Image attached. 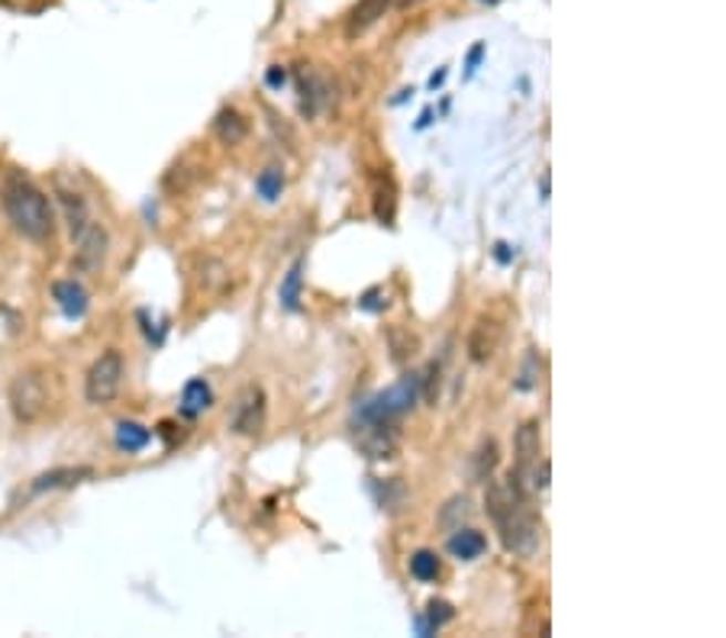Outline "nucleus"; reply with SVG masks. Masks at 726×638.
Segmentation results:
<instances>
[{
	"instance_id": "nucleus-1",
	"label": "nucleus",
	"mask_w": 726,
	"mask_h": 638,
	"mask_svg": "<svg viewBox=\"0 0 726 638\" xmlns=\"http://www.w3.org/2000/svg\"><path fill=\"white\" fill-rule=\"evenodd\" d=\"M0 203H3V213L7 220L13 223V229L33 242H45L55 229V213H52V203L49 197L30 185L27 178L20 175H10L3 185H0Z\"/></svg>"
},
{
	"instance_id": "nucleus-2",
	"label": "nucleus",
	"mask_w": 726,
	"mask_h": 638,
	"mask_svg": "<svg viewBox=\"0 0 726 638\" xmlns=\"http://www.w3.org/2000/svg\"><path fill=\"white\" fill-rule=\"evenodd\" d=\"M417 397H421V377L417 375H404L394 387H387L384 394L372 397L362 410H359V419H397V416L411 414L417 407Z\"/></svg>"
},
{
	"instance_id": "nucleus-3",
	"label": "nucleus",
	"mask_w": 726,
	"mask_h": 638,
	"mask_svg": "<svg viewBox=\"0 0 726 638\" xmlns=\"http://www.w3.org/2000/svg\"><path fill=\"white\" fill-rule=\"evenodd\" d=\"M49 407V384L42 372H20L10 380V410L20 422H37Z\"/></svg>"
},
{
	"instance_id": "nucleus-4",
	"label": "nucleus",
	"mask_w": 726,
	"mask_h": 638,
	"mask_svg": "<svg viewBox=\"0 0 726 638\" xmlns=\"http://www.w3.org/2000/svg\"><path fill=\"white\" fill-rule=\"evenodd\" d=\"M120 384H123V355L116 348H107L84 377V397L87 404L104 407L120 394Z\"/></svg>"
},
{
	"instance_id": "nucleus-5",
	"label": "nucleus",
	"mask_w": 726,
	"mask_h": 638,
	"mask_svg": "<svg viewBox=\"0 0 726 638\" xmlns=\"http://www.w3.org/2000/svg\"><path fill=\"white\" fill-rule=\"evenodd\" d=\"M495 526L500 529V538L514 555H533L539 548V526H536L533 513L527 510V503H520L514 513H507Z\"/></svg>"
},
{
	"instance_id": "nucleus-6",
	"label": "nucleus",
	"mask_w": 726,
	"mask_h": 638,
	"mask_svg": "<svg viewBox=\"0 0 726 638\" xmlns=\"http://www.w3.org/2000/svg\"><path fill=\"white\" fill-rule=\"evenodd\" d=\"M75 255H72V271L77 274H87V271H97L104 259H107V232L104 226L87 223L77 229L75 236Z\"/></svg>"
},
{
	"instance_id": "nucleus-7",
	"label": "nucleus",
	"mask_w": 726,
	"mask_h": 638,
	"mask_svg": "<svg viewBox=\"0 0 726 638\" xmlns=\"http://www.w3.org/2000/svg\"><path fill=\"white\" fill-rule=\"evenodd\" d=\"M355 446L365 451L375 461H387L401 449L397 429L384 419H362V426L355 429Z\"/></svg>"
},
{
	"instance_id": "nucleus-8",
	"label": "nucleus",
	"mask_w": 726,
	"mask_h": 638,
	"mask_svg": "<svg viewBox=\"0 0 726 638\" xmlns=\"http://www.w3.org/2000/svg\"><path fill=\"white\" fill-rule=\"evenodd\" d=\"M266 426V390L249 384L239 400H236V414H232V432L236 436H259Z\"/></svg>"
},
{
	"instance_id": "nucleus-9",
	"label": "nucleus",
	"mask_w": 726,
	"mask_h": 638,
	"mask_svg": "<svg viewBox=\"0 0 726 638\" xmlns=\"http://www.w3.org/2000/svg\"><path fill=\"white\" fill-rule=\"evenodd\" d=\"M497 345H500V323L491 316H478L471 333H468V358L475 365H485L495 358Z\"/></svg>"
},
{
	"instance_id": "nucleus-10",
	"label": "nucleus",
	"mask_w": 726,
	"mask_h": 638,
	"mask_svg": "<svg viewBox=\"0 0 726 638\" xmlns=\"http://www.w3.org/2000/svg\"><path fill=\"white\" fill-rule=\"evenodd\" d=\"M298 91H301V113L307 119H313L317 113L330 104V84L326 77L317 75L313 69H301L298 72Z\"/></svg>"
},
{
	"instance_id": "nucleus-11",
	"label": "nucleus",
	"mask_w": 726,
	"mask_h": 638,
	"mask_svg": "<svg viewBox=\"0 0 726 638\" xmlns=\"http://www.w3.org/2000/svg\"><path fill=\"white\" fill-rule=\"evenodd\" d=\"M391 3H394V0H359V3L349 10V17H345V39L365 36V33L382 20L384 13L391 10Z\"/></svg>"
},
{
	"instance_id": "nucleus-12",
	"label": "nucleus",
	"mask_w": 726,
	"mask_h": 638,
	"mask_svg": "<svg viewBox=\"0 0 726 638\" xmlns=\"http://www.w3.org/2000/svg\"><path fill=\"white\" fill-rule=\"evenodd\" d=\"M446 548H449V555L453 558H459V562H475V558H481L485 555V548H488V538L478 532V529H456L453 535H449V542H446Z\"/></svg>"
},
{
	"instance_id": "nucleus-13",
	"label": "nucleus",
	"mask_w": 726,
	"mask_h": 638,
	"mask_svg": "<svg viewBox=\"0 0 726 638\" xmlns=\"http://www.w3.org/2000/svg\"><path fill=\"white\" fill-rule=\"evenodd\" d=\"M52 297L59 303V310L69 316V320H81L87 313V291L77 284V281H59L52 284Z\"/></svg>"
},
{
	"instance_id": "nucleus-14",
	"label": "nucleus",
	"mask_w": 726,
	"mask_h": 638,
	"mask_svg": "<svg viewBox=\"0 0 726 638\" xmlns=\"http://www.w3.org/2000/svg\"><path fill=\"white\" fill-rule=\"evenodd\" d=\"M214 133L220 136V143L239 146V143L249 136V119H246L239 111L227 107V111L217 113V119H214Z\"/></svg>"
},
{
	"instance_id": "nucleus-15",
	"label": "nucleus",
	"mask_w": 726,
	"mask_h": 638,
	"mask_svg": "<svg viewBox=\"0 0 726 638\" xmlns=\"http://www.w3.org/2000/svg\"><path fill=\"white\" fill-rule=\"evenodd\" d=\"M210 404H214V394H210V384H207V380L194 377V380L185 384V390H182V416L197 419Z\"/></svg>"
},
{
	"instance_id": "nucleus-16",
	"label": "nucleus",
	"mask_w": 726,
	"mask_h": 638,
	"mask_svg": "<svg viewBox=\"0 0 726 638\" xmlns=\"http://www.w3.org/2000/svg\"><path fill=\"white\" fill-rule=\"evenodd\" d=\"M384 338H387L391 358H394L397 365L411 362V358L421 352V338L414 336L411 330H404V326H387V330H384Z\"/></svg>"
},
{
	"instance_id": "nucleus-17",
	"label": "nucleus",
	"mask_w": 726,
	"mask_h": 638,
	"mask_svg": "<svg viewBox=\"0 0 726 638\" xmlns=\"http://www.w3.org/2000/svg\"><path fill=\"white\" fill-rule=\"evenodd\" d=\"M372 207H375L378 223L394 226V213H397V188H394V181H391L387 175H384V178H375V200H372Z\"/></svg>"
},
{
	"instance_id": "nucleus-18",
	"label": "nucleus",
	"mask_w": 726,
	"mask_h": 638,
	"mask_svg": "<svg viewBox=\"0 0 726 638\" xmlns=\"http://www.w3.org/2000/svg\"><path fill=\"white\" fill-rule=\"evenodd\" d=\"M116 449L126 451V454H136V451H143L149 446V439H153V432L146 429V426H139V422H116Z\"/></svg>"
},
{
	"instance_id": "nucleus-19",
	"label": "nucleus",
	"mask_w": 726,
	"mask_h": 638,
	"mask_svg": "<svg viewBox=\"0 0 726 638\" xmlns=\"http://www.w3.org/2000/svg\"><path fill=\"white\" fill-rule=\"evenodd\" d=\"M91 471L87 468H59V471H49V474H39L33 481V493H42V490H55V488H69V484H77V478H87Z\"/></svg>"
},
{
	"instance_id": "nucleus-20",
	"label": "nucleus",
	"mask_w": 726,
	"mask_h": 638,
	"mask_svg": "<svg viewBox=\"0 0 726 638\" xmlns=\"http://www.w3.org/2000/svg\"><path fill=\"white\" fill-rule=\"evenodd\" d=\"M301 268H304V264L294 262L291 264V271L284 274V281H281V306L291 310V313L301 306Z\"/></svg>"
},
{
	"instance_id": "nucleus-21",
	"label": "nucleus",
	"mask_w": 726,
	"mask_h": 638,
	"mask_svg": "<svg viewBox=\"0 0 726 638\" xmlns=\"http://www.w3.org/2000/svg\"><path fill=\"white\" fill-rule=\"evenodd\" d=\"M59 200H62V210H65L69 229H72V236H75L77 229L87 223V203H84L77 194H69V190H62V194H59Z\"/></svg>"
},
{
	"instance_id": "nucleus-22",
	"label": "nucleus",
	"mask_w": 726,
	"mask_h": 638,
	"mask_svg": "<svg viewBox=\"0 0 726 638\" xmlns=\"http://www.w3.org/2000/svg\"><path fill=\"white\" fill-rule=\"evenodd\" d=\"M411 574H414L417 581H423V584L436 581V577H439V558H436L433 552L421 548V552L411 558Z\"/></svg>"
},
{
	"instance_id": "nucleus-23",
	"label": "nucleus",
	"mask_w": 726,
	"mask_h": 638,
	"mask_svg": "<svg viewBox=\"0 0 726 638\" xmlns=\"http://www.w3.org/2000/svg\"><path fill=\"white\" fill-rule=\"evenodd\" d=\"M256 190L266 197L268 203H274V200L281 197V190H284V175H281V168H266V171L256 178Z\"/></svg>"
},
{
	"instance_id": "nucleus-24",
	"label": "nucleus",
	"mask_w": 726,
	"mask_h": 638,
	"mask_svg": "<svg viewBox=\"0 0 726 638\" xmlns=\"http://www.w3.org/2000/svg\"><path fill=\"white\" fill-rule=\"evenodd\" d=\"M468 516H471V503H468V496H456V500H449L446 510L439 513V523L446 529H459Z\"/></svg>"
},
{
	"instance_id": "nucleus-25",
	"label": "nucleus",
	"mask_w": 726,
	"mask_h": 638,
	"mask_svg": "<svg viewBox=\"0 0 726 638\" xmlns=\"http://www.w3.org/2000/svg\"><path fill=\"white\" fill-rule=\"evenodd\" d=\"M495 468H497V442L495 439H485L481 449H478V454H475V478H478V481H488Z\"/></svg>"
},
{
	"instance_id": "nucleus-26",
	"label": "nucleus",
	"mask_w": 726,
	"mask_h": 638,
	"mask_svg": "<svg viewBox=\"0 0 726 638\" xmlns=\"http://www.w3.org/2000/svg\"><path fill=\"white\" fill-rule=\"evenodd\" d=\"M375 490H378V503L387 506V510H397V506L404 503V493H407L404 484H401L397 478H391V481H378Z\"/></svg>"
},
{
	"instance_id": "nucleus-27",
	"label": "nucleus",
	"mask_w": 726,
	"mask_h": 638,
	"mask_svg": "<svg viewBox=\"0 0 726 638\" xmlns=\"http://www.w3.org/2000/svg\"><path fill=\"white\" fill-rule=\"evenodd\" d=\"M453 616H456L453 603L433 600L429 606H426V632H429V629H439V626H446Z\"/></svg>"
},
{
	"instance_id": "nucleus-28",
	"label": "nucleus",
	"mask_w": 726,
	"mask_h": 638,
	"mask_svg": "<svg viewBox=\"0 0 726 638\" xmlns=\"http://www.w3.org/2000/svg\"><path fill=\"white\" fill-rule=\"evenodd\" d=\"M423 384V400L426 404H436V397H439V384H443V368L439 365H429L421 377Z\"/></svg>"
},
{
	"instance_id": "nucleus-29",
	"label": "nucleus",
	"mask_w": 726,
	"mask_h": 638,
	"mask_svg": "<svg viewBox=\"0 0 726 638\" xmlns=\"http://www.w3.org/2000/svg\"><path fill=\"white\" fill-rule=\"evenodd\" d=\"M536 368H539V362H536V352H530V355H527V368H523V375L517 380V390H533Z\"/></svg>"
},
{
	"instance_id": "nucleus-30",
	"label": "nucleus",
	"mask_w": 726,
	"mask_h": 638,
	"mask_svg": "<svg viewBox=\"0 0 726 638\" xmlns=\"http://www.w3.org/2000/svg\"><path fill=\"white\" fill-rule=\"evenodd\" d=\"M359 306H362V310H369V313H375V310L387 306V294H384L382 287H375V291H369V294L359 301Z\"/></svg>"
},
{
	"instance_id": "nucleus-31",
	"label": "nucleus",
	"mask_w": 726,
	"mask_h": 638,
	"mask_svg": "<svg viewBox=\"0 0 726 638\" xmlns=\"http://www.w3.org/2000/svg\"><path fill=\"white\" fill-rule=\"evenodd\" d=\"M284 69H278V65H274V69H268V75H266V81L268 84H271V87H281V84H284Z\"/></svg>"
},
{
	"instance_id": "nucleus-32",
	"label": "nucleus",
	"mask_w": 726,
	"mask_h": 638,
	"mask_svg": "<svg viewBox=\"0 0 726 638\" xmlns=\"http://www.w3.org/2000/svg\"><path fill=\"white\" fill-rule=\"evenodd\" d=\"M481 55H485V45L478 42V45H475V49L468 52V72H475V65L481 62Z\"/></svg>"
},
{
	"instance_id": "nucleus-33",
	"label": "nucleus",
	"mask_w": 726,
	"mask_h": 638,
	"mask_svg": "<svg viewBox=\"0 0 726 638\" xmlns=\"http://www.w3.org/2000/svg\"><path fill=\"white\" fill-rule=\"evenodd\" d=\"M497 262H510V252H507V245H497Z\"/></svg>"
},
{
	"instance_id": "nucleus-34",
	"label": "nucleus",
	"mask_w": 726,
	"mask_h": 638,
	"mask_svg": "<svg viewBox=\"0 0 726 638\" xmlns=\"http://www.w3.org/2000/svg\"><path fill=\"white\" fill-rule=\"evenodd\" d=\"M443 81H446V72H436V75L429 77V87H439Z\"/></svg>"
},
{
	"instance_id": "nucleus-35",
	"label": "nucleus",
	"mask_w": 726,
	"mask_h": 638,
	"mask_svg": "<svg viewBox=\"0 0 726 638\" xmlns=\"http://www.w3.org/2000/svg\"><path fill=\"white\" fill-rule=\"evenodd\" d=\"M417 3H423V0H397L401 10H411V7H417Z\"/></svg>"
},
{
	"instance_id": "nucleus-36",
	"label": "nucleus",
	"mask_w": 726,
	"mask_h": 638,
	"mask_svg": "<svg viewBox=\"0 0 726 638\" xmlns=\"http://www.w3.org/2000/svg\"><path fill=\"white\" fill-rule=\"evenodd\" d=\"M485 3H497V0H485Z\"/></svg>"
}]
</instances>
